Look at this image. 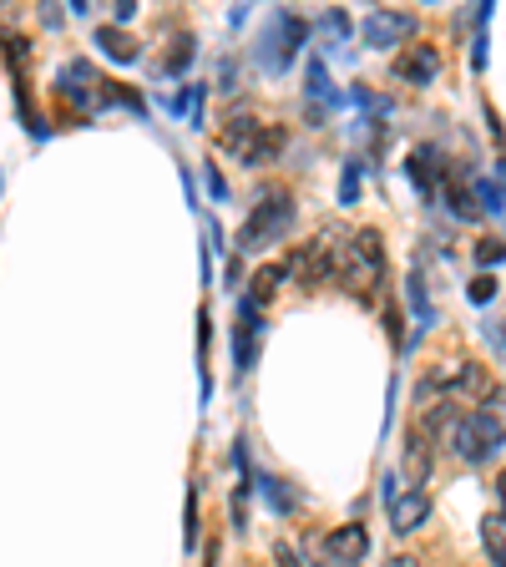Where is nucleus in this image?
Wrapping results in <instances>:
<instances>
[{
    "instance_id": "16",
    "label": "nucleus",
    "mask_w": 506,
    "mask_h": 567,
    "mask_svg": "<svg viewBox=\"0 0 506 567\" xmlns=\"http://www.w3.org/2000/svg\"><path fill=\"white\" fill-rule=\"evenodd\" d=\"M496 299V279L491 274H481L476 284H471V304H491Z\"/></svg>"
},
{
    "instance_id": "17",
    "label": "nucleus",
    "mask_w": 506,
    "mask_h": 567,
    "mask_svg": "<svg viewBox=\"0 0 506 567\" xmlns=\"http://www.w3.org/2000/svg\"><path fill=\"white\" fill-rule=\"evenodd\" d=\"M355 193H360V162H350V168H345V188H340V198L355 203Z\"/></svg>"
},
{
    "instance_id": "5",
    "label": "nucleus",
    "mask_w": 506,
    "mask_h": 567,
    "mask_svg": "<svg viewBox=\"0 0 506 567\" xmlns=\"http://www.w3.org/2000/svg\"><path fill=\"white\" fill-rule=\"evenodd\" d=\"M345 254H350V284H365V279L375 284V279H380V269H385V254H380V233H375V228L355 233Z\"/></svg>"
},
{
    "instance_id": "14",
    "label": "nucleus",
    "mask_w": 506,
    "mask_h": 567,
    "mask_svg": "<svg viewBox=\"0 0 506 567\" xmlns=\"http://www.w3.org/2000/svg\"><path fill=\"white\" fill-rule=\"evenodd\" d=\"M476 259H481V269H486V264L496 269V264H501V238H481V243H476Z\"/></svg>"
},
{
    "instance_id": "3",
    "label": "nucleus",
    "mask_w": 506,
    "mask_h": 567,
    "mask_svg": "<svg viewBox=\"0 0 506 567\" xmlns=\"http://www.w3.org/2000/svg\"><path fill=\"white\" fill-rule=\"evenodd\" d=\"M223 147L233 152V157H243V162H269L279 147H284V132L279 127H259V122H228V132H223Z\"/></svg>"
},
{
    "instance_id": "6",
    "label": "nucleus",
    "mask_w": 506,
    "mask_h": 567,
    "mask_svg": "<svg viewBox=\"0 0 506 567\" xmlns=\"http://www.w3.org/2000/svg\"><path fill=\"white\" fill-rule=\"evenodd\" d=\"M436 71H441L436 46H405V51L395 56V76L405 81V87H431Z\"/></svg>"
},
{
    "instance_id": "12",
    "label": "nucleus",
    "mask_w": 506,
    "mask_h": 567,
    "mask_svg": "<svg viewBox=\"0 0 506 567\" xmlns=\"http://www.w3.org/2000/svg\"><path fill=\"white\" fill-rule=\"evenodd\" d=\"M284 279H289V269H284V264H264L259 274H253V304H259V299H274Z\"/></svg>"
},
{
    "instance_id": "2",
    "label": "nucleus",
    "mask_w": 506,
    "mask_h": 567,
    "mask_svg": "<svg viewBox=\"0 0 506 567\" xmlns=\"http://www.w3.org/2000/svg\"><path fill=\"white\" fill-rule=\"evenodd\" d=\"M289 218H294V198L289 193H279V188H264L259 193V208L248 213V223H243V249H259V243H274L284 228H289Z\"/></svg>"
},
{
    "instance_id": "10",
    "label": "nucleus",
    "mask_w": 506,
    "mask_h": 567,
    "mask_svg": "<svg viewBox=\"0 0 506 567\" xmlns=\"http://www.w3.org/2000/svg\"><path fill=\"white\" fill-rule=\"evenodd\" d=\"M97 46H102L112 61H137V41H132L127 31H117V26H102V31H97Z\"/></svg>"
},
{
    "instance_id": "19",
    "label": "nucleus",
    "mask_w": 506,
    "mask_h": 567,
    "mask_svg": "<svg viewBox=\"0 0 506 567\" xmlns=\"http://www.w3.org/2000/svg\"><path fill=\"white\" fill-rule=\"evenodd\" d=\"M274 557H279V567H304V562H299V552H294L289 542H274Z\"/></svg>"
},
{
    "instance_id": "20",
    "label": "nucleus",
    "mask_w": 506,
    "mask_h": 567,
    "mask_svg": "<svg viewBox=\"0 0 506 567\" xmlns=\"http://www.w3.org/2000/svg\"><path fill=\"white\" fill-rule=\"evenodd\" d=\"M385 567H420V562H415V557H390Z\"/></svg>"
},
{
    "instance_id": "4",
    "label": "nucleus",
    "mask_w": 506,
    "mask_h": 567,
    "mask_svg": "<svg viewBox=\"0 0 506 567\" xmlns=\"http://www.w3.org/2000/svg\"><path fill=\"white\" fill-rule=\"evenodd\" d=\"M410 31H415V21H410L405 11H375V16H365V26H360L365 46H375V51L405 46V36H410Z\"/></svg>"
},
{
    "instance_id": "21",
    "label": "nucleus",
    "mask_w": 506,
    "mask_h": 567,
    "mask_svg": "<svg viewBox=\"0 0 506 567\" xmlns=\"http://www.w3.org/2000/svg\"><path fill=\"white\" fill-rule=\"evenodd\" d=\"M340 567H365V562H340Z\"/></svg>"
},
{
    "instance_id": "1",
    "label": "nucleus",
    "mask_w": 506,
    "mask_h": 567,
    "mask_svg": "<svg viewBox=\"0 0 506 567\" xmlns=\"http://www.w3.org/2000/svg\"><path fill=\"white\" fill-rule=\"evenodd\" d=\"M451 451L471 466L491 461L501 451V390H491V411H476V416H461L451 426Z\"/></svg>"
},
{
    "instance_id": "11",
    "label": "nucleus",
    "mask_w": 506,
    "mask_h": 567,
    "mask_svg": "<svg viewBox=\"0 0 506 567\" xmlns=\"http://www.w3.org/2000/svg\"><path fill=\"white\" fill-rule=\"evenodd\" d=\"M506 522H501V512H486V522H481V542H486V552H491V567H506Z\"/></svg>"
},
{
    "instance_id": "13",
    "label": "nucleus",
    "mask_w": 506,
    "mask_h": 567,
    "mask_svg": "<svg viewBox=\"0 0 506 567\" xmlns=\"http://www.w3.org/2000/svg\"><path fill=\"white\" fill-rule=\"evenodd\" d=\"M471 203H481L486 213H501V178H491V183H476V198Z\"/></svg>"
},
{
    "instance_id": "9",
    "label": "nucleus",
    "mask_w": 506,
    "mask_h": 567,
    "mask_svg": "<svg viewBox=\"0 0 506 567\" xmlns=\"http://www.w3.org/2000/svg\"><path fill=\"white\" fill-rule=\"evenodd\" d=\"M431 517V497L426 492H405V497H390V527L405 537V532H415L420 522Z\"/></svg>"
},
{
    "instance_id": "15",
    "label": "nucleus",
    "mask_w": 506,
    "mask_h": 567,
    "mask_svg": "<svg viewBox=\"0 0 506 567\" xmlns=\"http://www.w3.org/2000/svg\"><path fill=\"white\" fill-rule=\"evenodd\" d=\"M259 481H264V492H269V502H274V507H279V512H289V507H294V497H289V492H284V486H279V481H274V476H259Z\"/></svg>"
},
{
    "instance_id": "7",
    "label": "nucleus",
    "mask_w": 506,
    "mask_h": 567,
    "mask_svg": "<svg viewBox=\"0 0 506 567\" xmlns=\"http://www.w3.org/2000/svg\"><path fill=\"white\" fill-rule=\"evenodd\" d=\"M324 552H329L334 562H365V552H370V532H365V522H345L340 532H329Z\"/></svg>"
},
{
    "instance_id": "8",
    "label": "nucleus",
    "mask_w": 506,
    "mask_h": 567,
    "mask_svg": "<svg viewBox=\"0 0 506 567\" xmlns=\"http://www.w3.org/2000/svg\"><path fill=\"white\" fill-rule=\"evenodd\" d=\"M400 466H405V481H426L431 476V466H436V441H426L415 426L405 431V456H400Z\"/></svg>"
},
{
    "instance_id": "18",
    "label": "nucleus",
    "mask_w": 506,
    "mask_h": 567,
    "mask_svg": "<svg viewBox=\"0 0 506 567\" xmlns=\"http://www.w3.org/2000/svg\"><path fill=\"white\" fill-rule=\"evenodd\" d=\"M309 92H314V97H329V76H324V66H319V61L309 66Z\"/></svg>"
}]
</instances>
